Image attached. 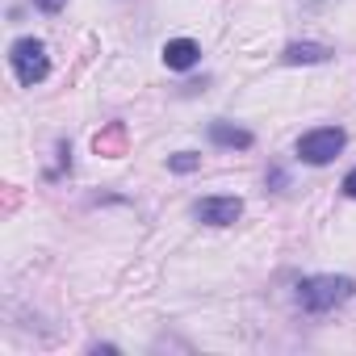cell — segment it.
Returning <instances> with one entry per match:
<instances>
[{
	"label": "cell",
	"instance_id": "6da1fadb",
	"mask_svg": "<svg viewBox=\"0 0 356 356\" xmlns=\"http://www.w3.org/2000/svg\"><path fill=\"white\" fill-rule=\"evenodd\" d=\"M348 293H352V281H348V277H310V281L298 285V302H302L306 310H314V314L339 306Z\"/></svg>",
	"mask_w": 356,
	"mask_h": 356
},
{
	"label": "cell",
	"instance_id": "3957f363",
	"mask_svg": "<svg viewBox=\"0 0 356 356\" xmlns=\"http://www.w3.org/2000/svg\"><path fill=\"white\" fill-rule=\"evenodd\" d=\"M343 151V130H335V126H323V130H310V134H302V143H298V155L306 159V163H331L335 155Z\"/></svg>",
	"mask_w": 356,
	"mask_h": 356
},
{
	"label": "cell",
	"instance_id": "8992f818",
	"mask_svg": "<svg viewBox=\"0 0 356 356\" xmlns=\"http://www.w3.org/2000/svg\"><path fill=\"white\" fill-rule=\"evenodd\" d=\"M281 59L285 63H323V59H331V51L318 47V42H293V47H285Z\"/></svg>",
	"mask_w": 356,
	"mask_h": 356
},
{
	"label": "cell",
	"instance_id": "30bf717a",
	"mask_svg": "<svg viewBox=\"0 0 356 356\" xmlns=\"http://www.w3.org/2000/svg\"><path fill=\"white\" fill-rule=\"evenodd\" d=\"M343 193H348V197H356V168L343 176Z\"/></svg>",
	"mask_w": 356,
	"mask_h": 356
},
{
	"label": "cell",
	"instance_id": "9c48e42d",
	"mask_svg": "<svg viewBox=\"0 0 356 356\" xmlns=\"http://www.w3.org/2000/svg\"><path fill=\"white\" fill-rule=\"evenodd\" d=\"M197 163H202V159H197L193 151H181V155H172V159H168V168H172V172H193Z\"/></svg>",
	"mask_w": 356,
	"mask_h": 356
},
{
	"label": "cell",
	"instance_id": "7a4b0ae2",
	"mask_svg": "<svg viewBox=\"0 0 356 356\" xmlns=\"http://www.w3.org/2000/svg\"><path fill=\"white\" fill-rule=\"evenodd\" d=\"M9 59H13V72H17V80H22L26 88H34V84L47 80V72H51L47 47H42L38 38H17L13 51H9Z\"/></svg>",
	"mask_w": 356,
	"mask_h": 356
},
{
	"label": "cell",
	"instance_id": "8fae6325",
	"mask_svg": "<svg viewBox=\"0 0 356 356\" xmlns=\"http://www.w3.org/2000/svg\"><path fill=\"white\" fill-rule=\"evenodd\" d=\"M67 5V0H38V9H47V13H59Z\"/></svg>",
	"mask_w": 356,
	"mask_h": 356
},
{
	"label": "cell",
	"instance_id": "5b68a950",
	"mask_svg": "<svg viewBox=\"0 0 356 356\" xmlns=\"http://www.w3.org/2000/svg\"><path fill=\"white\" fill-rule=\"evenodd\" d=\"M197 42H189V38H172L168 47H163V63L172 67V72H185V67H193L197 63Z\"/></svg>",
	"mask_w": 356,
	"mask_h": 356
},
{
	"label": "cell",
	"instance_id": "7c38bea8",
	"mask_svg": "<svg viewBox=\"0 0 356 356\" xmlns=\"http://www.w3.org/2000/svg\"><path fill=\"white\" fill-rule=\"evenodd\" d=\"M314 5H318V0H314Z\"/></svg>",
	"mask_w": 356,
	"mask_h": 356
},
{
	"label": "cell",
	"instance_id": "277c9868",
	"mask_svg": "<svg viewBox=\"0 0 356 356\" xmlns=\"http://www.w3.org/2000/svg\"><path fill=\"white\" fill-rule=\"evenodd\" d=\"M239 214H243L239 197H206V202H197V218L210 222V227H231Z\"/></svg>",
	"mask_w": 356,
	"mask_h": 356
},
{
	"label": "cell",
	"instance_id": "ba28073f",
	"mask_svg": "<svg viewBox=\"0 0 356 356\" xmlns=\"http://www.w3.org/2000/svg\"><path fill=\"white\" fill-rule=\"evenodd\" d=\"M92 143H97V151H101V155H118V151H122V143H126V126H109V130H105V134H97Z\"/></svg>",
	"mask_w": 356,
	"mask_h": 356
},
{
	"label": "cell",
	"instance_id": "52a82bcc",
	"mask_svg": "<svg viewBox=\"0 0 356 356\" xmlns=\"http://www.w3.org/2000/svg\"><path fill=\"white\" fill-rule=\"evenodd\" d=\"M210 138L222 143V147H252V134L239 130V126H227V122H214L210 126Z\"/></svg>",
	"mask_w": 356,
	"mask_h": 356
}]
</instances>
